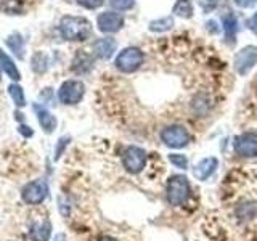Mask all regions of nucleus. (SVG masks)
Instances as JSON below:
<instances>
[{
  "instance_id": "1",
  "label": "nucleus",
  "mask_w": 257,
  "mask_h": 241,
  "mask_svg": "<svg viewBox=\"0 0 257 241\" xmlns=\"http://www.w3.org/2000/svg\"><path fill=\"white\" fill-rule=\"evenodd\" d=\"M60 32L63 39L71 42H84L92 37V23L84 16H63L60 21Z\"/></svg>"
},
{
  "instance_id": "2",
  "label": "nucleus",
  "mask_w": 257,
  "mask_h": 241,
  "mask_svg": "<svg viewBox=\"0 0 257 241\" xmlns=\"http://www.w3.org/2000/svg\"><path fill=\"white\" fill-rule=\"evenodd\" d=\"M166 198L171 206H183L190 198V183L187 177L172 175L166 185Z\"/></svg>"
},
{
  "instance_id": "3",
  "label": "nucleus",
  "mask_w": 257,
  "mask_h": 241,
  "mask_svg": "<svg viewBox=\"0 0 257 241\" xmlns=\"http://www.w3.org/2000/svg\"><path fill=\"white\" fill-rule=\"evenodd\" d=\"M143 60H145V55H143V52L140 50V48H137V47H127V48H124V50L117 55V58H116V68L119 71L131 74V72H135L137 69L142 66Z\"/></svg>"
},
{
  "instance_id": "4",
  "label": "nucleus",
  "mask_w": 257,
  "mask_h": 241,
  "mask_svg": "<svg viewBox=\"0 0 257 241\" xmlns=\"http://www.w3.org/2000/svg\"><path fill=\"white\" fill-rule=\"evenodd\" d=\"M147 161H148L147 151L139 147H127L122 151V166L131 174L142 172L143 167L147 166Z\"/></svg>"
},
{
  "instance_id": "5",
  "label": "nucleus",
  "mask_w": 257,
  "mask_h": 241,
  "mask_svg": "<svg viewBox=\"0 0 257 241\" xmlns=\"http://www.w3.org/2000/svg\"><path fill=\"white\" fill-rule=\"evenodd\" d=\"M161 140L169 148H183L190 143L191 135L183 126H169L161 132Z\"/></svg>"
},
{
  "instance_id": "6",
  "label": "nucleus",
  "mask_w": 257,
  "mask_h": 241,
  "mask_svg": "<svg viewBox=\"0 0 257 241\" xmlns=\"http://www.w3.org/2000/svg\"><path fill=\"white\" fill-rule=\"evenodd\" d=\"M47 195H48V185L42 179L28 183L21 191L23 201L26 204H31V206L42 204L45 201V198H47Z\"/></svg>"
},
{
  "instance_id": "7",
  "label": "nucleus",
  "mask_w": 257,
  "mask_h": 241,
  "mask_svg": "<svg viewBox=\"0 0 257 241\" xmlns=\"http://www.w3.org/2000/svg\"><path fill=\"white\" fill-rule=\"evenodd\" d=\"M85 93V85L80 80H66L58 90V98L64 104H77Z\"/></svg>"
},
{
  "instance_id": "8",
  "label": "nucleus",
  "mask_w": 257,
  "mask_h": 241,
  "mask_svg": "<svg viewBox=\"0 0 257 241\" xmlns=\"http://www.w3.org/2000/svg\"><path fill=\"white\" fill-rule=\"evenodd\" d=\"M235 69L239 76H246L249 71H251L255 64H257V47H244L243 50H239L235 55Z\"/></svg>"
},
{
  "instance_id": "9",
  "label": "nucleus",
  "mask_w": 257,
  "mask_h": 241,
  "mask_svg": "<svg viewBox=\"0 0 257 241\" xmlns=\"http://www.w3.org/2000/svg\"><path fill=\"white\" fill-rule=\"evenodd\" d=\"M96 26H98V29L101 32L114 34V32L122 29L124 16L116 13V12H104V13L98 15V18H96Z\"/></svg>"
},
{
  "instance_id": "10",
  "label": "nucleus",
  "mask_w": 257,
  "mask_h": 241,
  "mask_svg": "<svg viewBox=\"0 0 257 241\" xmlns=\"http://www.w3.org/2000/svg\"><path fill=\"white\" fill-rule=\"evenodd\" d=\"M235 151L243 158L257 156V135L255 134H241L235 139Z\"/></svg>"
},
{
  "instance_id": "11",
  "label": "nucleus",
  "mask_w": 257,
  "mask_h": 241,
  "mask_svg": "<svg viewBox=\"0 0 257 241\" xmlns=\"http://www.w3.org/2000/svg\"><path fill=\"white\" fill-rule=\"evenodd\" d=\"M52 235V225L47 219L34 220L29 227V236L32 241H48Z\"/></svg>"
},
{
  "instance_id": "12",
  "label": "nucleus",
  "mask_w": 257,
  "mask_h": 241,
  "mask_svg": "<svg viewBox=\"0 0 257 241\" xmlns=\"http://www.w3.org/2000/svg\"><path fill=\"white\" fill-rule=\"evenodd\" d=\"M93 53L98 56L101 60H108L111 58V55L116 52V40L111 39V37H103V39H98L93 42V47H92Z\"/></svg>"
},
{
  "instance_id": "13",
  "label": "nucleus",
  "mask_w": 257,
  "mask_h": 241,
  "mask_svg": "<svg viewBox=\"0 0 257 241\" xmlns=\"http://www.w3.org/2000/svg\"><path fill=\"white\" fill-rule=\"evenodd\" d=\"M217 164H219V161L215 158H204L193 167V175H195L198 180H206L215 172Z\"/></svg>"
},
{
  "instance_id": "14",
  "label": "nucleus",
  "mask_w": 257,
  "mask_h": 241,
  "mask_svg": "<svg viewBox=\"0 0 257 241\" xmlns=\"http://www.w3.org/2000/svg\"><path fill=\"white\" fill-rule=\"evenodd\" d=\"M93 66V60H92V56L85 53V52H79L76 56H74V60H72V66L71 69L76 72V74H85V72H88L92 69Z\"/></svg>"
},
{
  "instance_id": "15",
  "label": "nucleus",
  "mask_w": 257,
  "mask_h": 241,
  "mask_svg": "<svg viewBox=\"0 0 257 241\" xmlns=\"http://www.w3.org/2000/svg\"><path fill=\"white\" fill-rule=\"evenodd\" d=\"M0 68L4 69V72L5 74L10 77L12 80H18L21 79V74H20V71H18V68H16V64H15V61L8 56L4 50H0Z\"/></svg>"
},
{
  "instance_id": "16",
  "label": "nucleus",
  "mask_w": 257,
  "mask_h": 241,
  "mask_svg": "<svg viewBox=\"0 0 257 241\" xmlns=\"http://www.w3.org/2000/svg\"><path fill=\"white\" fill-rule=\"evenodd\" d=\"M36 112H37V119H39V124L42 126V129L50 134L55 131L56 127V117L52 114L50 111H48L47 108H40V106H36Z\"/></svg>"
},
{
  "instance_id": "17",
  "label": "nucleus",
  "mask_w": 257,
  "mask_h": 241,
  "mask_svg": "<svg viewBox=\"0 0 257 241\" xmlns=\"http://www.w3.org/2000/svg\"><path fill=\"white\" fill-rule=\"evenodd\" d=\"M223 29H225V37L228 39V42L230 44L235 42L238 32V20L233 13H227V16H223Z\"/></svg>"
},
{
  "instance_id": "18",
  "label": "nucleus",
  "mask_w": 257,
  "mask_h": 241,
  "mask_svg": "<svg viewBox=\"0 0 257 241\" xmlns=\"http://www.w3.org/2000/svg\"><path fill=\"white\" fill-rule=\"evenodd\" d=\"M7 45L16 55V58H20V60L24 58V39L21 37V34H18V32L12 34L7 39Z\"/></svg>"
},
{
  "instance_id": "19",
  "label": "nucleus",
  "mask_w": 257,
  "mask_h": 241,
  "mask_svg": "<svg viewBox=\"0 0 257 241\" xmlns=\"http://www.w3.org/2000/svg\"><path fill=\"white\" fill-rule=\"evenodd\" d=\"M174 15L180 16V18H191L193 16V5L190 0H177L174 8Z\"/></svg>"
},
{
  "instance_id": "20",
  "label": "nucleus",
  "mask_w": 257,
  "mask_h": 241,
  "mask_svg": "<svg viewBox=\"0 0 257 241\" xmlns=\"http://www.w3.org/2000/svg\"><path fill=\"white\" fill-rule=\"evenodd\" d=\"M8 92H10V96L12 100L15 101V104L18 108H23L24 104H26V96H24V90L23 87L18 85V84H12L10 87H8Z\"/></svg>"
},
{
  "instance_id": "21",
  "label": "nucleus",
  "mask_w": 257,
  "mask_h": 241,
  "mask_svg": "<svg viewBox=\"0 0 257 241\" xmlns=\"http://www.w3.org/2000/svg\"><path fill=\"white\" fill-rule=\"evenodd\" d=\"M174 26V20L171 16H166V18H161V20H155L150 23V31L153 32H164L169 31Z\"/></svg>"
},
{
  "instance_id": "22",
  "label": "nucleus",
  "mask_w": 257,
  "mask_h": 241,
  "mask_svg": "<svg viewBox=\"0 0 257 241\" xmlns=\"http://www.w3.org/2000/svg\"><path fill=\"white\" fill-rule=\"evenodd\" d=\"M108 4L117 12H127V10H131V8H134L135 0H108Z\"/></svg>"
},
{
  "instance_id": "23",
  "label": "nucleus",
  "mask_w": 257,
  "mask_h": 241,
  "mask_svg": "<svg viewBox=\"0 0 257 241\" xmlns=\"http://www.w3.org/2000/svg\"><path fill=\"white\" fill-rule=\"evenodd\" d=\"M169 161L179 169H187L188 167V159L185 155H169Z\"/></svg>"
},
{
  "instance_id": "24",
  "label": "nucleus",
  "mask_w": 257,
  "mask_h": 241,
  "mask_svg": "<svg viewBox=\"0 0 257 241\" xmlns=\"http://www.w3.org/2000/svg\"><path fill=\"white\" fill-rule=\"evenodd\" d=\"M77 4L87 8V10H96L104 4V0H77Z\"/></svg>"
},
{
  "instance_id": "25",
  "label": "nucleus",
  "mask_w": 257,
  "mask_h": 241,
  "mask_svg": "<svg viewBox=\"0 0 257 241\" xmlns=\"http://www.w3.org/2000/svg\"><path fill=\"white\" fill-rule=\"evenodd\" d=\"M68 142H69V139L68 137H63V139L60 140V143H58V147H56V151H55V158L58 159L61 155H63V151H64V148H66V145H68Z\"/></svg>"
},
{
  "instance_id": "26",
  "label": "nucleus",
  "mask_w": 257,
  "mask_h": 241,
  "mask_svg": "<svg viewBox=\"0 0 257 241\" xmlns=\"http://www.w3.org/2000/svg\"><path fill=\"white\" fill-rule=\"evenodd\" d=\"M235 4L241 8H249L255 4V0H235Z\"/></svg>"
},
{
  "instance_id": "27",
  "label": "nucleus",
  "mask_w": 257,
  "mask_h": 241,
  "mask_svg": "<svg viewBox=\"0 0 257 241\" xmlns=\"http://www.w3.org/2000/svg\"><path fill=\"white\" fill-rule=\"evenodd\" d=\"M247 24H249V29H251V31L254 32V34L257 36V13L252 16L251 20H249V23H247Z\"/></svg>"
},
{
  "instance_id": "28",
  "label": "nucleus",
  "mask_w": 257,
  "mask_h": 241,
  "mask_svg": "<svg viewBox=\"0 0 257 241\" xmlns=\"http://www.w3.org/2000/svg\"><path fill=\"white\" fill-rule=\"evenodd\" d=\"M18 131L24 135V137H31L32 135V131H31V127H26V126H21Z\"/></svg>"
},
{
  "instance_id": "29",
  "label": "nucleus",
  "mask_w": 257,
  "mask_h": 241,
  "mask_svg": "<svg viewBox=\"0 0 257 241\" xmlns=\"http://www.w3.org/2000/svg\"><path fill=\"white\" fill-rule=\"evenodd\" d=\"M53 241H68V239H66V236L63 235V233H60V235H56V236H55Z\"/></svg>"
},
{
  "instance_id": "30",
  "label": "nucleus",
  "mask_w": 257,
  "mask_h": 241,
  "mask_svg": "<svg viewBox=\"0 0 257 241\" xmlns=\"http://www.w3.org/2000/svg\"><path fill=\"white\" fill-rule=\"evenodd\" d=\"M100 241H117V239H114V238H111V236H104V238H101Z\"/></svg>"
},
{
  "instance_id": "31",
  "label": "nucleus",
  "mask_w": 257,
  "mask_h": 241,
  "mask_svg": "<svg viewBox=\"0 0 257 241\" xmlns=\"http://www.w3.org/2000/svg\"><path fill=\"white\" fill-rule=\"evenodd\" d=\"M0 80H2V74H0Z\"/></svg>"
}]
</instances>
